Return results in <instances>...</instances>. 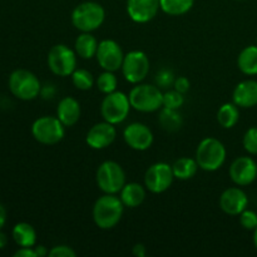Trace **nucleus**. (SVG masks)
<instances>
[{
	"instance_id": "nucleus-33",
	"label": "nucleus",
	"mask_w": 257,
	"mask_h": 257,
	"mask_svg": "<svg viewBox=\"0 0 257 257\" xmlns=\"http://www.w3.org/2000/svg\"><path fill=\"white\" fill-rule=\"evenodd\" d=\"M240 223L245 230H255L257 227V212L246 208L240 213Z\"/></svg>"
},
{
	"instance_id": "nucleus-10",
	"label": "nucleus",
	"mask_w": 257,
	"mask_h": 257,
	"mask_svg": "<svg viewBox=\"0 0 257 257\" xmlns=\"http://www.w3.org/2000/svg\"><path fill=\"white\" fill-rule=\"evenodd\" d=\"M122 73L125 80L133 84L143 82L150 72V59L147 54L141 50H132L124 55Z\"/></svg>"
},
{
	"instance_id": "nucleus-12",
	"label": "nucleus",
	"mask_w": 257,
	"mask_h": 257,
	"mask_svg": "<svg viewBox=\"0 0 257 257\" xmlns=\"http://www.w3.org/2000/svg\"><path fill=\"white\" fill-rule=\"evenodd\" d=\"M95 57H97L98 64L104 70H109V72L120 69L123 59H124L122 48L112 39H105L99 43Z\"/></svg>"
},
{
	"instance_id": "nucleus-26",
	"label": "nucleus",
	"mask_w": 257,
	"mask_h": 257,
	"mask_svg": "<svg viewBox=\"0 0 257 257\" xmlns=\"http://www.w3.org/2000/svg\"><path fill=\"white\" fill-rule=\"evenodd\" d=\"M160 123L163 130L168 132H177L181 130L183 124L182 115L178 113V109H171V108L162 107L160 112Z\"/></svg>"
},
{
	"instance_id": "nucleus-4",
	"label": "nucleus",
	"mask_w": 257,
	"mask_h": 257,
	"mask_svg": "<svg viewBox=\"0 0 257 257\" xmlns=\"http://www.w3.org/2000/svg\"><path fill=\"white\" fill-rule=\"evenodd\" d=\"M132 108L142 113H152L163 107V93L158 85L138 83L130 92Z\"/></svg>"
},
{
	"instance_id": "nucleus-30",
	"label": "nucleus",
	"mask_w": 257,
	"mask_h": 257,
	"mask_svg": "<svg viewBox=\"0 0 257 257\" xmlns=\"http://www.w3.org/2000/svg\"><path fill=\"white\" fill-rule=\"evenodd\" d=\"M185 103V97L178 90H168L163 93V107L171 108V109H180Z\"/></svg>"
},
{
	"instance_id": "nucleus-3",
	"label": "nucleus",
	"mask_w": 257,
	"mask_h": 257,
	"mask_svg": "<svg viewBox=\"0 0 257 257\" xmlns=\"http://www.w3.org/2000/svg\"><path fill=\"white\" fill-rule=\"evenodd\" d=\"M105 10L99 3L84 2L73 9L72 24L82 33H92L103 24Z\"/></svg>"
},
{
	"instance_id": "nucleus-7",
	"label": "nucleus",
	"mask_w": 257,
	"mask_h": 257,
	"mask_svg": "<svg viewBox=\"0 0 257 257\" xmlns=\"http://www.w3.org/2000/svg\"><path fill=\"white\" fill-rule=\"evenodd\" d=\"M131 108L132 105H131L130 97L123 92L114 90L109 94H105L100 104V113L103 119L115 125L127 119Z\"/></svg>"
},
{
	"instance_id": "nucleus-29",
	"label": "nucleus",
	"mask_w": 257,
	"mask_h": 257,
	"mask_svg": "<svg viewBox=\"0 0 257 257\" xmlns=\"http://www.w3.org/2000/svg\"><path fill=\"white\" fill-rule=\"evenodd\" d=\"M117 77H115L114 72H109V70H104L97 79L98 89L104 93V94H109V93L114 92L117 89Z\"/></svg>"
},
{
	"instance_id": "nucleus-38",
	"label": "nucleus",
	"mask_w": 257,
	"mask_h": 257,
	"mask_svg": "<svg viewBox=\"0 0 257 257\" xmlns=\"http://www.w3.org/2000/svg\"><path fill=\"white\" fill-rule=\"evenodd\" d=\"M133 255L137 256V257H145L146 256V246L143 243H136L133 246V250H132Z\"/></svg>"
},
{
	"instance_id": "nucleus-21",
	"label": "nucleus",
	"mask_w": 257,
	"mask_h": 257,
	"mask_svg": "<svg viewBox=\"0 0 257 257\" xmlns=\"http://www.w3.org/2000/svg\"><path fill=\"white\" fill-rule=\"evenodd\" d=\"M98 45L99 43L95 39L94 35H92L90 33H82L75 39L74 50L78 57L83 58V59H92L97 54Z\"/></svg>"
},
{
	"instance_id": "nucleus-24",
	"label": "nucleus",
	"mask_w": 257,
	"mask_h": 257,
	"mask_svg": "<svg viewBox=\"0 0 257 257\" xmlns=\"http://www.w3.org/2000/svg\"><path fill=\"white\" fill-rule=\"evenodd\" d=\"M198 168L200 167H198V163L196 161V158L193 160V158L188 157L180 158L172 166L175 178H178V180L182 181H187L190 178H192L197 173Z\"/></svg>"
},
{
	"instance_id": "nucleus-13",
	"label": "nucleus",
	"mask_w": 257,
	"mask_h": 257,
	"mask_svg": "<svg viewBox=\"0 0 257 257\" xmlns=\"http://www.w3.org/2000/svg\"><path fill=\"white\" fill-rule=\"evenodd\" d=\"M230 177L235 185L243 187L248 186L257 178V163L251 157H238L231 163Z\"/></svg>"
},
{
	"instance_id": "nucleus-39",
	"label": "nucleus",
	"mask_w": 257,
	"mask_h": 257,
	"mask_svg": "<svg viewBox=\"0 0 257 257\" xmlns=\"http://www.w3.org/2000/svg\"><path fill=\"white\" fill-rule=\"evenodd\" d=\"M34 250H35V252H37V257H44V256L49 255V251H48L47 247L43 245L35 246Z\"/></svg>"
},
{
	"instance_id": "nucleus-16",
	"label": "nucleus",
	"mask_w": 257,
	"mask_h": 257,
	"mask_svg": "<svg viewBox=\"0 0 257 257\" xmlns=\"http://www.w3.org/2000/svg\"><path fill=\"white\" fill-rule=\"evenodd\" d=\"M248 197L240 187H230L222 192L220 197V207L230 216H240L247 208Z\"/></svg>"
},
{
	"instance_id": "nucleus-5",
	"label": "nucleus",
	"mask_w": 257,
	"mask_h": 257,
	"mask_svg": "<svg viewBox=\"0 0 257 257\" xmlns=\"http://www.w3.org/2000/svg\"><path fill=\"white\" fill-rule=\"evenodd\" d=\"M10 92L22 100H33L40 94L42 84L34 73L27 69H17L9 77Z\"/></svg>"
},
{
	"instance_id": "nucleus-35",
	"label": "nucleus",
	"mask_w": 257,
	"mask_h": 257,
	"mask_svg": "<svg viewBox=\"0 0 257 257\" xmlns=\"http://www.w3.org/2000/svg\"><path fill=\"white\" fill-rule=\"evenodd\" d=\"M173 87H175L176 90H178L180 93L185 94V93H187L188 90H190L191 83H190V80H188V78L178 77V78H176Z\"/></svg>"
},
{
	"instance_id": "nucleus-9",
	"label": "nucleus",
	"mask_w": 257,
	"mask_h": 257,
	"mask_svg": "<svg viewBox=\"0 0 257 257\" xmlns=\"http://www.w3.org/2000/svg\"><path fill=\"white\" fill-rule=\"evenodd\" d=\"M48 65L55 75H72L77 69V53L65 44L54 45L48 53Z\"/></svg>"
},
{
	"instance_id": "nucleus-20",
	"label": "nucleus",
	"mask_w": 257,
	"mask_h": 257,
	"mask_svg": "<svg viewBox=\"0 0 257 257\" xmlns=\"http://www.w3.org/2000/svg\"><path fill=\"white\" fill-rule=\"evenodd\" d=\"M119 197L125 207L135 208L143 203L146 198V191L140 183H125L124 187L120 190Z\"/></svg>"
},
{
	"instance_id": "nucleus-17",
	"label": "nucleus",
	"mask_w": 257,
	"mask_h": 257,
	"mask_svg": "<svg viewBox=\"0 0 257 257\" xmlns=\"http://www.w3.org/2000/svg\"><path fill=\"white\" fill-rule=\"evenodd\" d=\"M160 9V0H127V13L136 23L151 22Z\"/></svg>"
},
{
	"instance_id": "nucleus-37",
	"label": "nucleus",
	"mask_w": 257,
	"mask_h": 257,
	"mask_svg": "<svg viewBox=\"0 0 257 257\" xmlns=\"http://www.w3.org/2000/svg\"><path fill=\"white\" fill-rule=\"evenodd\" d=\"M40 94L43 95L44 99H50V98L54 97L55 88L53 87V85H45V87L42 88V90H40Z\"/></svg>"
},
{
	"instance_id": "nucleus-15",
	"label": "nucleus",
	"mask_w": 257,
	"mask_h": 257,
	"mask_svg": "<svg viewBox=\"0 0 257 257\" xmlns=\"http://www.w3.org/2000/svg\"><path fill=\"white\" fill-rule=\"evenodd\" d=\"M123 138L131 148L136 151H147L153 143V133L146 124L140 122L131 123L123 131Z\"/></svg>"
},
{
	"instance_id": "nucleus-18",
	"label": "nucleus",
	"mask_w": 257,
	"mask_h": 257,
	"mask_svg": "<svg viewBox=\"0 0 257 257\" xmlns=\"http://www.w3.org/2000/svg\"><path fill=\"white\" fill-rule=\"evenodd\" d=\"M233 103L241 108H252L257 105V80L247 79L238 83L233 89Z\"/></svg>"
},
{
	"instance_id": "nucleus-34",
	"label": "nucleus",
	"mask_w": 257,
	"mask_h": 257,
	"mask_svg": "<svg viewBox=\"0 0 257 257\" xmlns=\"http://www.w3.org/2000/svg\"><path fill=\"white\" fill-rule=\"evenodd\" d=\"M49 256L50 257H75L77 256V252H75L70 246L58 245V246H54V247L49 251Z\"/></svg>"
},
{
	"instance_id": "nucleus-36",
	"label": "nucleus",
	"mask_w": 257,
	"mask_h": 257,
	"mask_svg": "<svg viewBox=\"0 0 257 257\" xmlns=\"http://www.w3.org/2000/svg\"><path fill=\"white\" fill-rule=\"evenodd\" d=\"M15 257H37V252L32 247H20L17 252L14 253Z\"/></svg>"
},
{
	"instance_id": "nucleus-19",
	"label": "nucleus",
	"mask_w": 257,
	"mask_h": 257,
	"mask_svg": "<svg viewBox=\"0 0 257 257\" xmlns=\"http://www.w3.org/2000/svg\"><path fill=\"white\" fill-rule=\"evenodd\" d=\"M80 113H82L80 104L75 98L64 97L58 103L57 117L65 127L74 125L79 120Z\"/></svg>"
},
{
	"instance_id": "nucleus-1",
	"label": "nucleus",
	"mask_w": 257,
	"mask_h": 257,
	"mask_svg": "<svg viewBox=\"0 0 257 257\" xmlns=\"http://www.w3.org/2000/svg\"><path fill=\"white\" fill-rule=\"evenodd\" d=\"M124 211L120 197L105 193L98 198L93 206V220L102 230H110L119 223Z\"/></svg>"
},
{
	"instance_id": "nucleus-2",
	"label": "nucleus",
	"mask_w": 257,
	"mask_h": 257,
	"mask_svg": "<svg viewBox=\"0 0 257 257\" xmlns=\"http://www.w3.org/2000/svg\"><path fill=\"white\" fill-rule=\"evenodd\" d=\"M226 148L217 138L207 137L200 142L196 150V161L198 167L207 172L220 170L226 161Z\"/></svg>"
},
{
	"instance_id": "nucleus-23",
	"label": "nucleus",
	"mask_w": 257,
	"mask_h": 257,
	"mask_svg": "<svg viewBox=\"0 0 257 257\" xmlns=\"http://www.w3.org/2000/svg\"><path fill=\"white\" fill-rule=\"evenodd\" d=\"M237 65L243 74H257V45H248L241 50L237 58Z\"/></svg>"
},
{
	"instance_id": "nucleus-14",
	"label": "nucleus",
	"mask_w": 257,
	"mask_h": 257,
	"mask_svg": "<svg viewBox=\"0 0 257 257\" xmlns=\"http://www.w3.org/2000/svg\"><path fill=\"white\" fill-rule=\"evenodd\" d=\"M115 137H117V130L114 124L104 120L94 124L88 131L85 142L93 150H104L114 142Z\"/></svg>"
},
{
	"instance_id": "nucleus-41",
	"label": "nucleus",
	"mask_w": 257,
	"mask_h": 257,
	"mask_svg": "<svg viewBox=\"0 0 257 257\" xmlns=\"http://www.w3.org/2000/svg\"><path fill=\"white\" fill-rule=\"evenodd\" d=\"M8 243V237L5 233H3L2 231H0V248H4L5 246H7Z\"/></svg>"
},
{
	"instance_id": "nucleus-27",
	"label": "nucleus",
	"mask_w": 257,
	"mask_h": 257,
	"mask_svg": "<svg viewBox=\"0 0 257 257\" xmlns=\"http://www.w3.org/2000/svg\"><path fill=\"white\" fill-rule=\"evenodd\" d=\"M161 10L172 17H180L192 9L195 0H160Z\"/></svg>"
},
{
	"instance_id": "nucleus-28",
	"label": "nucleus",
	"mask_w": 257,
	"mask_h": 257,
	"mask_svg": "<svg viewBox=\"0 0 257 257\" xmlns=\"http://www.w3.org/2000/svg\"><path fill=\"white\" fill-rule=\"evenodd\" d=\"M72 82L79 90H89L94 84L92 73L87 69H75L72 74Z\"/></svg>"
},
{
	"instance_id": "nucleus-31",
	"label": "nucleus",
	"mask_w": 257,
	"mask_h": 257,
	"mask_svg": "<svg viewBox=\"0 0 257 257\" xmlns=\"http://www.w3.org/2000/svg\"><path fill=\"white\" fill-rule=\"evenodd\" d=\"M242 143L250 155H257V127H251L246 131Z\"/></svg>"
},
{
	"instance_id": "nucleus-32",
	"label": "nucleus",
	"mask_w": 257,
	"mask_h": 257,
	"mask_svg": "<svg viewBox=\"0 0 257 257\" xmlns=\"http://www.w3.org/2000/svg\"><path fill=\"white\" fill-rule=\"evenodd\" d=\"M176 77L173 74V72L171 69H161L160 72L156 75V85H158L160 88H168L171 85L175 84Z\"/></svg>"
},
{
	"instance_id": "nucleus-11",
	"label": "nucleus",
	"mask_w": 257,
	"mask_h": 257,
	"mask_svg": "<svg viewBox=\"0 0 257 257\" xmlns=\"http://www.w3.org/2000/svg\"><path fill=\"white\" fill-rule=\"evenodd\" d=\"M173 178L172 167L165 162H158L146 171L145 185L150 192L163 193L171 187Z\"/></svg>"
},
{
	"instance_id": "nucleus-6",
	"label": "nucleus",
	"mask_w": 257,
	"mask_h": 257,
	"mask_svg": "<svg viewBox=\"0 0 257 257\" xmlns=\"http://www.w3.org/2000/svg\"><path fill=\"white\" fill-rule=\"evenodd\" d=\"M95 180L100 191L109 195H117L125 185V173L119 163L105 161L98 167Z\"/></svg>"
},
{
	"instance_id": "nucleus-40",
	"label": "nucleus",
	"mask_w": 257,
	"mask_h": 257,
	"mask_svg": "<svg viewBox=\"0 0 257 257\" xmlns=\"http://www.w3.org/2000/svg\"><path fill=\"white\" fill-rule=\"evenodd\" d=\"M5 222H7V211H5L4 206L0 203V231L4 227Z\"/></svg>"
},
{
	"instance_id": "nucleus-22",
	"label": "nucleus",
	"mask_w": 257,
	"mask_h": 257,
	"mask_svg": "<svg viewBox=\"0 0 257 257\" xmlns=\"http://www.w3.org/2000/svg\"><path fill=\"white\" fill-rule=\"evenodd\" d=\"M13 238L20 247H33L37 242V232L30 223H17L13 228Z\"/></svg>"
},
{
	"instance_id": "nucleus-25",
	"label": "nucleus",
	"mask_w": 257,
	"mask_h": 257,
	"mask_svg": "<svg viewBox=\"0 0 257 257\" xmlns=\"http://www.w3.org/2000/svg\"><path fill=\"white\" fill-rule=\"evenodd\" d=\"M240 119V110L235 103H225L217 112V120L221 127L230 130L235 127Z\"/></svg>"
},
{
	"instance_id": "nucleus-42",
	"label": "nucleus",
	"mask_w": 257,
	"mask_h": 257,
	"mask_svg": "<svg viewBox=\"0 0 257 257\" xmlns=\"http://www.w3.org/2000/svg\"><path fill=\"white\" fill-rule=\"evenodd\" d=\"M253 243H255V247L257 248V227L253 230Z\"/></svg>"
},
{
	"instance_id": "nucleus-8",
	"label": "nucleus",
	"mask_w": 257,
	"mask_h": 257,
	"mask_svg": "<svg viewBox=\"0 0 257 257\" xmlns=\"http://www.w3.org/2000/svg\"><path fill=\"white\" fill-rule=\"evenodd\" d=\"M65 125L58 117L44 115L34 120L32 125V135L39 143L53 146L59 143L64 138Z\"/></svg>"
}]
</instances>
